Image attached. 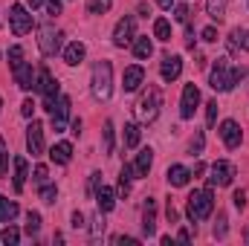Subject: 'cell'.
I'll return each instance as SVG.
<instances>
[{"label": "cell", "instance_id": "cell-1", "mask_svg": "<svg viewBox=\"0 0 249 246\" xmlns=\"http://www.w3.org/2000/svg\"><path fill=\"white\" fill-rule=\"evenodd\" d=\"M244 75H247L244 67H229V58H217L212 72H209V84L217 93H229L238 81H244Z\"/></svg>", "mask_w": 249, "mask_h": 246}, {"label": "cell", "instance_id": "cell-2", "mask_svg": "<svg viewBox=\"0 0 249 246\" xmlns=\"http://www.w3.org/2000/svg\"><path fill=\"white\" fill-rule=\"evenodd\" d=\"M214 211V194H212V185L206 188H194L186 200V214L191 223H200V220H209Z\"/></svg>", "mask_w": 249, "mask_h": 246}, {"label": "cell", "instance_id": "cell-3", "mask_svg": "<svg viewBox=\"0 0 249 246\" xmlns=\"http://www.w3.org/2000/svg\"><path fill=\"white\" fill-rule=\"evenodd\" d=\"M160 107H162V90L157 84H148V90L136 102V119L142 124H151L160 116Z\"/></svg>", "mask_w": 249, "mask_h": 246}, {"label": "cell", "instance_id": "cell-4", "mask_svg": "<svg viewBox=\"0 0 249 246\" xmlns=\"http://www.w3.org/2000/svg\"><path fill=\"white\" fill-rule=\"evenodd\" d=\"M113 93V64L99 61L93 67V99L96 102H107Z\"/></svg>", "mask_w": 249, "mask_h": 246}, {"label": "cell", "instance_id": "cell-5", "mask_svg": "<svg viewBox=\"0 0 249 246\" xmlns=\"http://www.w3.org/2000/svg\"><path fill=\"white\" fill-rule=\"evenodd\" d=\"M35 90L44 96V110H50V113H53L55 102L61 99V84L53 78V72H50L47 67H41V70H38V81H35Z\"/></svg>", "mask_w": 249, "mask_h": 246}, {"label": "cell", "instance_id": "cell-6", "mask_svg": "<svg viewBox=\"0 0 249 246\" xmlns=\"http://www.w3.org/2000/svg\"><path fill=\"white\" fill-rule=\"evenodd\" d=\"M61 38H64L61 29H55V26H41V32H38V50H41L44 55H55V53L61 50Z\"/></svg>", "mask_w": 249, "mask_h": 246}, {"label": "cell", "instance_id": "cell-7", "mask_svg": "<svg viewBox=\"0 0 249 246\" xmlns=\"http://www.w3.org/2000/svg\"><path fill=\"white\" fill-rule=\"evenodd\" d=\"M9 26H12L15 35H29L32 32V15L20 3H12V9H9Z\"/></svg>", "mask_w": 249, "mask_h": 246}, {"label": "cell", "instance_id": "cell-8", "mask_svg": "<svg viewBox=\"0 0 249 246\" xmlns=\"http://www.w3.org/2000/svg\"><path fill=\"white\" fill-rule=\"evenodd\" d=\"M232 180H235V165L226 162V159H217V162L212 165L209 185H212V188H214V185H232Z\"/></svg>", "mask_w": 249, "mask_h": 246}, {"label": "cell", "instance_id": "cell-9", "mask_svg": "<svg viewBox=\"0 0 249 246\" xmlns=\"http://www.w3.org/2000/svg\"><path fill=\"white\" fill-rule=\"evenodd\" d=\"M197 105H200V90H197V84H186V87H183V99H180V116H183V119H194Z\"/></svg>", "mask_w": 249, "mask_h": 246}, {"label": "cell", "instance_id": "cell-10", "mask_svg": "<svg viewBox=\"0 0 249 246\" xmlns=\"http://www.w3.org/2000/svg\"><path fill=\"white\" fill-rule=\"evenodd\" d=\"M26 148H29L32 157H41L44 154V124L35 122V119L26 127Z\"/></svg>", "mask_w": 249, "mask_h": 246}, {"label": "cell", "instance_id": "cell-11", "mask_svg": "<svg viewBox=\"0 0 249 246\" xmlns=\"http://www.w3.org/2000/svg\"><path fill=\"white\" fill-rule=\"evenodd\" d=\"M133 29H136V20L130 15H124L122 20L116 23V29H113V44L116 47H127L133 41Z\"/></svg>", "mask_w": 249, "mask_h": 246}, {"label": "cell", "instance_id": "cell-12", "mask_svg": "<svg viewBox=\"0 0 249 246\" xmlns=\"http://www.w3.org/2000/svg\"><path fill=\"white\" fill-rule=\"evenodd\" d=\"M220 139H223V145L226 148H238L241 142H244V133H241V124L235 122V119H226V122L220 124Z\"/></svg>", "mask_w": 249, "mask_h": 246}, {"label": "cell", "instance_id": "cell-13", "mask_svg": "<svg viewBox=\"0 0 249 246\" xmlns=\"http://www.w3.org/2000/svg\"><path fill=\"white\" fill-rule=\"evenodd\" d=\"M15 72V84L20 87V90H35V81H38V75H35V70H32V64H20V67H15L12 70Z\"/></svg>", "mask_w": 249, "mask_h": 246}, {"label": "cell", "instance_id": "cell-14", "mask_svg": "<svg viewBox=\"0 0 249 246\" xmlns=\"http://www.w3.org/2000/svg\"><path fill=\"white\" fill-rule=\"evenodd\" d=\"M180 72H183V58H180V55H165V58H162V64H160L162 81H177Z\"/></svg>", "mask_w": 249, "mask_h": 246}, {"label": "cell", "instance_id": "cell-15", "mask_svg": "<svg viewBox=\"0 0 249 246\" xmlns=\"http://www.w3.org/2000/svg\"><path fill=\"white\" fill-rule=\"evenodd\" d=\"M67 119H70V99L61 96V99L55 102V107H53V130L61 133L64 127H67Z\"/></svg>", "mask_w": 249, "mask_h": 246}, {"label": "cell", "instance_id": "cell-16", "mask_svg": "<svg viewBox=\"0 0 249 246\" xmlns=\"http://www.w3.org/2000/svg\"><path fill=\"white\" fill-rule=\"evenodd\" d=\"M145 81V70L139 67V64H133V67H127L122 75V87L124 93H133V90H139V84Z\"/></svg>", "mask_w": 249, "mask_h": 246}, {"label": "cell", "instance_id": "cell-17", "mask_svg": "<svg viewBox=\"0 0 249 246\" xmlns=\"http://www.w3.org/2000/svg\"><path fill=\"white\" fill-rule=\"evenodd\" d=\"M96 206H99L102 214L113 211V206H116V191H113L110 185H102V188L96 191Z\"/></svg>", "mask_w": 249, "mask_h": 246}, {"label": "cell", "instance_id": "cell-18", "mask_svg": "<svg viewBox=\"0 0 249 246\" xmlns=\"http://www.w3.org/2000/svg\"><path fill=\"white\" fill-rule=\"evenodd\" d=\"M142 232L151 238V235H157V203L148 197V203H145V211H142Z\"/></svg>", "mask_w": 249, "mask_h": 246}, {"label": "cell", "instance_id": "cell-19", "mask_svg": "<svg viewBox=\"0 0 249 246\" xmlns=\"http://www.w3.org/2000/svg\"><path fill=\"white\" fill-rule=\"evenodd\" d=\"M151 165H154V151H151V148H142V151L136 154V162H133V171H136V180H139V177H148V171H151Z\"/></svg>", "mask_w": 249, "mask_h": 246}, {"label": "cell", "instance_id": "cell-20", "mask_svg": "<svg viewBox=\"0 0 249 246\" xmlns=\"http://www.w3.org/2000/svg\"><path fill=\"white\" fill-rule=\"evenodd\" d=\"M84 55H87V47H84L81 41H72V44H67V50H64V61L70 64V67H78V64L84 61Z\"/></svg>", "mask_w": 249, "mask_h": 246}, {"label": "cell", "instance_id": "cell-21", "mask_svg": "<svg viewBox=\"0 0 249 246\" xmlns=\"http://www.w3.org/2000/svg\"><path fill=\"white\" fill-rule=\"evenodd\" d=\"M165 177H168V185H171V188H183V185H188V180H191V171H188L186 165H171Z\"/></svg>", "mask_w": 249, "mask_h": 246}, {"label": "cell", "instance_id": "cell-22", "mask_svg": "<svg viewBox=\"0 0 249 246\" xmlns=\"http://www.w3.org/2000/svg\"><path fill=\"white\" fill-rule=\"evenodd\" d=\"M50 159H53L55 165H67V162L72 159V145H70V142L53 145V148H50Z\"/></svg>", "mask_w": 249, "mask_h": 246}, {"label": "cell", "instance_id": "cell-23", "mask_svg": "<svg viewBox=\"0 0 249 246\" xmlns=\"http://www.w3.org/2000/svg\"><path fill=\"white\" fill-rule=\"evenodd\" d=\"M26 177H29V162H26V157H15V191H18V194L23 191Z\"/></svg>", "mask_w": 249, "mask_h": 246}, {"label": "cell", "instance_id": "cell-24", "mask_svg": "<svg viewBox=\"0 0 249 246\" xmlns=\"http://www.w3.org/2000/svg\"><path fill=\"white\" fill-rule=\"evenodd\" d=\"M133 55H136L139 61H145V58H151V55H154V44H151V38H148V35L133 38Z\"/></svg>", "mask_w": 249, "mask_h": 246}, {"label": "cell", "instance_id": "cell-25", "mask_svg": "<svg viewBox=\"0 0 249 246\" xmlns=\"http://www.w3.org/2000/svg\"><path fill=\"white\" fill-rule=\"evenodd\" d=\"M18 203L15 200H6V197H0V223H12L15 217H18Z\"/></svg>", "mask_w": 249, "mask_h": 246}, {"label": "cell", "instance_id": "cell-26", "mask_svg": "<svg viewBox=\"0 0 249 246\" xmlns=\"http://www.w3.org/2000/svg\"><path fill=\"white\" fill-rule=\"evenodd\" d=\"M154 38L162 41V44L171 41V23H168L165 18H157V20H154Z\"/></svg>", "mask_w": 249, "mask_h": 246}, {"label": "cell", "instance_id": "cell-27", "mask_svg": "<svg viewBox=\"0 0 249 246\" xmlns=\"http://www.w3.org/2000/svg\"><path fill=\"white\" fill-rule=\"evenodd\" d=\"M139 136H142V127L136 122L124 124V148H136V145H139Z\"/></svg>", "mask_w": 249, "mask_h": 246}, {"label": "cell", "instance_id": "cell-28", "mask_svg": "<svg viewBox=\"0 0 249 246\" xmlns=\"http://www.w3.org/2000/svg\"><path fill=\"white\" fill-rule=\"evenodd\" d=\"M206 12H209V18H214V20H223V18H226V0H209V3H206Z\"/></svg>", "mask_w": 249, "mask_h": 246}, {"label": "cell", "instance_id": "cell-29", "mask_svg": "<svg viewBox=\"0 0 249 246\" xmlns=\"http://www.w3.org/2000/svg\"><path fill=\"white\" fill-rule=\"evenodd\" d=\"M102 151L110 157L113 154V122H105V130H102Z\"/></svg>", "mask_w": 249, "mask_h": 246}, {"label": "cell", "instance_id": "cell-30", "mask_svg": "<svg viewBox=\"0 0 249 246\" xmlns=\"http://www.w3.org/2000/svg\"><path fill=\"white\" fill-rule=\"evenodd\" d=\"M38 232H41V214H38V211H29V214H26V235L35 238Z\"/></svg>", "mask_w": 249, "mask_h": 246}, {"label": "cell", "instance_id": "cell-31", "mask_svg": "<svg viewBox=\"0 0 249 246\" xmlns=\"http://www.w3.org/2000/svg\"><path fill=\"white\" fill-rule=\"evenodd\" d=\"M110 6H113V0H87L90 15H105V12H110Z\"/></svg>", "mask_w": 249, "mask_h": 246}, {"label": "cell", "instance_id": "cell-32", "mask_svg": "<svg viewBox=\"0 0 249 246\" xmlns=\"http://www.w3.org/2000/svg\"><path fill=\"white\" fill-rule=\"evenodd\" d=\"M203 145H206V139H203V130H197V133L191 136V142H188V151H191V157H200V154H203Z\"/></svg>", "mask_w": 249, "mask_h": 246}, {"label": "cell", "instance_id": "cell-33", "mask_svg": "<svg viewBox=\"0 0 249 246\" xmlns=\"http://www.w3.org/2000/svg\"><path fill=\"white\" fill-rule=\"evenodd\" d=\"M20 64H23V47L15 44V47H9V67L15 70V67H20Z\"/></svg>", "mask_w": 249, "mask_h": 246}, {"label": "cell", "instance_id": "cell-34", "mask_svg": "<svg viewBox=\"0 0 249 246\" xmlns=\"http://www.w3.org/2000/svg\"><path fill=\"white\" fill-rule=\"evenodd\" d=\"M44 203H55V197H58V188L55 185H50V183H44L41 185V194H38Z\"/></svg>", "mask_w": 249, "mask_h": 246}, {"label": "cell", "instance_id": "cell-35", "mask_svg": "<svg viewBox=\"0 0 249 246\" xmlns=\"http://www.w3.org/2000/svg\"><path fill=\"white\" fill-rule=\"evenodd\" d=\"M0 238H3V244H6V246H15V244H18V241H20V232H18L15 226H6Z\"/></svg>", "mask_w": 249, "mask_h": 246}, {"label": "cell", "instance_id": "cell-36", "mask_svg": "<svg viewBox=\"0 0 249 246\" xmlns=\"http://www.w3.org/2000/svg\"><path fill=\"white\" fill-rule=\"evenodd\" d=\"M217 110H220L217 102H209V105H206V124H209V127L217 124Z\"/></svg>", "mask_w": 249, "mask_h": 246}, {"label": "cell", "instance_id": "cell-37", "mask_svg": "<svg viewBox=\"0 0 249 246\" xmlns=\"http://www.w3.org/2000/svg\"><path fill=\"white\" fill-rule=\"evenodd\" d=\"M214 238H217V241H223V238H226V214H223V211L217 214V223H214Z\"/></svg>", "mask_w": 249, "mask_h": 246}, {"label": "cell", "instance_id": "cell-38", "mask_svg": "<svg viewBox=\"0 0 249 246\" xmlns=\"http://www.w3.org/2000/svg\"><path fill=\"white\" fill-rule=\"evenodd\" d=\"M6 165H9V154H6V142L0 136V180L6 177Z\"/></svg>", "mask_w": 249, "mask_h": 246}, {"label": "cell", "instance_id": "cell-39", "mask_svg": "<svg viewBox=\"0 0 249 246\" xmlns=\"http://www.w3.org/2000/svg\"><path fill=\"white\" fill-rule=\"evenodd\" d=\"M188 15H191V12H188L186 3H180V6L174 9V20H177V23H188Z\"/></svg>", "mask_w": 249, "mask_h": 246}, {"label": "cell", "instance_id": "cell-40", "mask_svg": "<svg viewBox=\"0 0 249 246\" xmlns=\"http://www.w3.org/2000/svg\"><path fill=\"white\" fill-rule=\"evenodd\" d=\"M47 177H50L47 165H35V177H32V180H35L38 185H44V183H47Z\"/></svg>", "mask_w": 249, "mask_h": 246}, {"label": "cell", "instance_id": "cell-41", "mask_svg": "<svg viewBox=\"0 0 249 246\" xmlns=\"http://www.w3.org/2000/svg\"><path fill=\"white\" fill-rule=\"evenodd\" d=\"M200 38L209 41V44H214V41H217V29H214V26H206V29L200 32Z\"/></svg>", "mask_w": 249, "mask_h": 246}, {"label": "cell", "instance_id": "cell-42", "mask_svg": "<svg viewBox=\"0 0 249 246\" xmlns=\"http://www.w3.org/2000/svg\"><path fill=\"white\" fill-rule=\"evenodd\" d=\"M102 232H105V220H102V211H99V214L93 217V238H99Z\"/></svg>", "mask_w": 249, "mask_h": 246}, {"label": "cell", "instance_id": "cell-43", "mask_svg": "<svg viewBox=\"0 0 249 246\" xmlns=\"http://www.w3.org/2000/svg\"><path fill=\"white\" fill-rule=\"evenodd\" d=\"M20 113H23L26 119H32V113H35V102H32V99H26V102L20 105Z\"/></svg>", "mask_w": 249, "mask_h": 246}, {"label": "cell", "instance_id": "cell-44", "mask_svg": "<svg viewBox=\"0 0 249 246\" xmlns=\"http://www.w3.org/2000/svg\"><path fill=\"white\" fill-rule=\"evenodd\" d=\"M232 203H235L238 209H247V191H235V194H232Z\"/></svg>", "mask_w": 249, "mask_h": 246}, {"label": "cell", "instance_id": "cell-45", "mask_svg": "<svg viewBox=\"0 0 249 246\" xmlns=\"http://www.w3.org/2000/svg\"><path fill=\"white\" fill-rule=\"evenodd\" d=\"M127 194H130V180L119 174V197H127Z\"/></svg>", "mask_w": 249, "mask_h": 246}, {"label": "cell", "instance_id": "cell-46", "mask_svg": "<svg viewBox=\"0 0 249 246\" xmlns=\"http://www.w3.org/2000/svg\"><path fill=\"white\" fill-rule=\"evenodd\" d=\"M99 183H102V174L96 171V174H90V194L96 197V191H99Z\"/></svg>", "mask_w": 249, "mask_h": 246}, {"label": "cell", "instance_id": "cell-47", "mask_svg": "<svg viewBox=\"0 0 249 246\" xmlns=\"http://www.w3.org/2000/svg\"><path fill=\"white\" fill-rule=\"evenodd\" d=\"M165 217H168V223H177V217H180V211L171 206V200H168V209H165Z\"/></svg>", "mask_w": 249, "mask_h": 246}, {"label": "cell", "instance_id": "cell-48", "mask_svg": "<svg viewBox=\"0 0 249 246\" xmlns=\"http://www.w3.org/2000/svg\"><path fill=\"white\" fill-rule=\"evenodd\" d=\"M87 223H84V214L81 211H72V229H84Z\"/></svg>", "mask_w": 249, "mask_h": 246}, {"label": "cell", "instance_id": "cell-49", "mask_svg": "<svg viewBox=\"0 0 249 246\" xmlns=\"http://www.w3.org/2000/svg\"><path fill=\"white\" fill-rule=\"evenodd\" d=\"M177 241H180V244H188V241H191V232H188V229H180V232H177Z\"/></svg>", "mask_w": 249, "mask_h": 246}, {"label": "cell", "instance_id": "cell-50", "mask_svg": "<svg viewBox=\"0 0 249 246\" xmlns=\"http://www.w3.org/2000/svg\"><path fill=\"white\" fill-rule=\"evenodd\" d=\"M113 244H127V246H136L139 241H136V238H113Z\"/></svg>", "mask_w": 249, "mask_h": 246}, {"label": "cell", "instance_id": "cell-51", "mask_svg": "<svg viewBox=\"0 0 249 246\" xmlns=\"http://www.w3.org/2000/svg\"><path fill=\"white\" fill-rule=\"evenodd\" d=\"M61 12V0H50V15H58Z\"/></svg>", "mask_w": 249, "mask_h": 246}, {"label": "cell", "instance_id": "cell-52", "mask_svg": "<svg viewBox=\"0 0 249 246\" xmlns=\"http://www.w3.org/2000/svg\"><path fill=\"white\" fill-rule=\"evenodd\" d=\"M203 171H206V165H203V162H197V165H194V171H191V177H200Z\"/></svg>", "mask_w": 249, "mask_h": 246}, {"label": "cell", "instance_id": "cell-53", "mask_svg": "<svg viewBox=\"0 0 249 246\" xmlns=\"http://www.w3.org/2000/svg\"><path fill=\"white\" fill-rule=\"evenodd\" d=\"M70 127H72V133L78 136V133H81V119H72V124H70Z\"/></svg>", "mask_w": 249, "mask_h": 246}, {"label": "cell", "instance_id": "cell-54", "mask_svg": "<svg viewBox=\"0 0 249 246\" xmlns=\"http://www.w3.org/2000/svg\"><path fill=\"white\" fill-rule=\"evenodd\" d=\"M157 3H160V9H165V12H168V9L174 6V0H157Z\"/></svg>", "mask_w": 249, "mask_h": 246}, {"label": "cell", "instance_id": "cell-55", "mask_svg": "<svg viewBox=\"0 0 249 246\" xmlns=\"http://www.w3.org/2000/svg\"><path fill=\"white\" fill-rule=\"evenodd\" d=\"M26 3H29V6H32V9H38V6H41V3H44V0H26Z\"/></svg>", "mask_w": 249, "mask_h": 246}, {"label": "cell", "instance_id": "cell-56", "mask_svg": "<svg viewBox=\"0 0 249 246\" xmlns=\"http://www.w3.org/2000/svg\"><path fill=\"white\" fill-rule=\"evenodd\" d=\"M0 107H3V99H0Z\"/></svg>", "mask_w": 249, "mask_h": 246}]
</instances>
